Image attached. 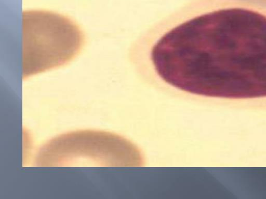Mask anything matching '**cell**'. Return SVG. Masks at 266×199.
<instances>
[{"mask_svg":"<svg viewBox=\"0 0 266 199\" xmlns=\"http://www.w3.org/2000/svg\"><path fill=\"white\" fill-rule=\"evenodd\" d=\"M157 55L165 81L180 91L266 100V0H193L165 22Z\"/></svg>","mask_w":266,"mask_h":199,"instance_id":"1","label":"cell"},{"mask_svg":"<svg viewBox=\"0 0 266 199\" xmlns=\"http://www.w3.org/2000/svg\"><path fill=\"white\" fill-rule=\"evenodd\" d=\"M43 18L44 20L43 11ZM46 25L25 27V63H34V72H41L66 63L81 45L80 32L66 17L46 11Z\"/></svg>","mask_w":266,"mask_h":199,"instance_id":"2","label":"cell"}]
</instances>
